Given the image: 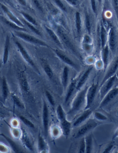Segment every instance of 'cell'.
<instances>
[{"label": "cell", "mask_w": 118, "mask_h": 153, "mask_svg": "<svg viewBox=\"0 0 118 153\" xmlns=\"http://www.w3.org/2000/svg\"><path fill=\"white\" fill-rule=\"evenodd\" d=\"M92 113V111L90 108L85 109V111L74 120V122L72 124V126L73 127H77L79 126L81 124L83 123L88 118H89Z\"/></svg>", "instance_id": "14"}, {"label": "cell", "mask_w": 118, "mask_h": 153, "mask_svg": "<svg viewBox=\"0 0 118 153\" xmlns=\"http://www.w3.org/2000/svg\"><path fill=\"white\" fill-rule=\"evenodd\" d=\"M57 33L59 35V36L61 38L62 42L65 44L66 46L69 49L70 51H71L73 54L76 55L77 57H79L78 52L76 50V48L72 44L71 41L69 39L67 35L64 32L63 29L60 27H58L57 30Z\"/></svg>", "instance_id": "2"}, {"label": "cell", "mask_w": 118, "mask_h": 153, "mask_svg": "<svg viewBox=\"0 0 118 153\" xmlns=\"http://www.w3.org/2000/svg\"><path fill=\"white\" fill-rule=\"evenodd\" d=\"M97 1L100 3H101L102 2V0H97Z\"/></svg>", "instance_id": "55"}, {"label": "cell", "mask_w": 118, "mask_h": 153, "mask_svg": "<svg viewBox=\"0 0 118 153\" xmlns=\"http://www.w3.org/2000/svg\"><path fill=\"white\" fill-rule=\"evenodd\" d=\"M116 76H117V78L118 79V70L117 71V72L116 73Z\"/></svg>", "instance_id": "54"}, {"label": "cell", "mask_w": 118, "mask_h": 153, "mask_svg": "<svg viewBox=\"0 0 118 153\" xmlns=\"http://www.w3.org/2000/svg\"><path fill=\"white\" fill-rule=\"evenodd\" d=\"M19 119L22 121L23 123L25 124L26 126L30 127V128H35V126L32 123V122H31V121L30 120H28V119L24 117V116H23V115H19Z\"/></svg>", "instance_id": "38"}, {"label": "cell", "mask_w": 118, "mask_h": 153, "mask_svg": "<svg viewBox=\"0 0 118 153\" xmlns=\"http://www.w3.org/2000/svg\"><path fill=\"white\" fill-rule=\"evenodd\" d=\"M15 44L17 45V47L19 49V52L21 53V55L23 58L25 59L26 62L27 63H28L29 65H30L32 68H34L36 71L37 72H39L38 69H37V67L36 65L34 64V62L32 60L30 56L27 53V51H26L24 48L23 47L21 43L19 42L16 41L15 42Z\"/></svg>", "instance_id": "12"}, {"label": "cell", "mask_w": 118, "mask_h": 153, "mask_svg": "<svg viewBox=\"0 0 118 153\" xmlns=\"http://www.w3.org/2000/svg\"><path fill=\"white\" fill-rule=\"evenodd\" d=\"M118 94V86L113 88L102 100L99 105V108H102L107 105L114 100Z\"/></svg>", "instance_id": "8"}, {"label": "cell", "mask_w": 118, "mask_h": 153, "mask_svg": "<svg viewBox=\"0 0 118 153\" xmlns=\"http://www.w3.org/2000/svg\"><path fill=\"white\" fill-rule=\"evenodd\" d=\"M92 39L90 37V35L89 34H85L83 39V44H86V45H92Z\"/></svg>", "instance_id": "42"}, {"label": "cell", "mask_w": 118, "mask_h": 153, "mask_svg": "<svg viewBox=\"0 0 118 153\" xmlns=\"http://www.w3.org/2000/svg\"><path fill=\"white\" fill-rule=\"evenodd\" d=\"M54 51L56 55L58 56L59 59L62 61V62L74 68L75 70L78 69L77 65H76L72 60L69 57H67L66 55L64 54V53L58 50H55Z\"/></svg>", "instance_id": "16"}, {"label": "cell", "mask_w": 118, "mask_h": 153, "mask_svg": "<svg viewBox=\"0 0 118 153\" xmlns=\"http://www.w3.org/2000/svg\"><path fill=\"white\" fill-rule=\"evenodd\" d=\"M102 49V60L104 71H105L107 68L108 65V61H109V52L110 51L108 43L106 46Z\"/></svg>", "instance_id": "19"}, {"label": "cell", "mask_w": 118, "mask_h": 153, "mask_svg": "<svg viewBox=\"0 0 118 153\" xmlns=\"http://www.w3.org/2000/svg\"><path fill=\"white\" fill-rule=\"evenodd\" d=\"M21 130L22 133H21L20 138H21L22 143L31 152H34V148H33L32 141L30 137H29L27 131L25 129V128L23 127H21Z\"/></svg>", "instance_id": "11"}, {"label": "cell", "mask_w": 118, "mask_h": 153, "mask_svg": "<svg viewBox=\"0 0 118 153\" xmlns=\"http://www.w3.org/2000/svg\"><path fill=\"white\" fill-rule=\"evenodd\" d=\"M93 69V66H90L89 67L87 68V70L83 73V74H82V76L80 77L79 79L78 80L77 83V85H76V90L77 91H79L83 88L84 84L87 81V79L89 77Z\"/></svg>", "instance_id": "13"}, {"label": "cell", "mask_w": 118, "mask_h": 153, "mask_svg": "<svg viewBox=\"0 0 118 153\" xmlns=\"http://www.w3.org/2000/svg\"><path fill=\"white\" fill-rule=\"evenodd\" d=\"M0 5H1V9H2L3 12L7 14L8 18H9L12 22L15 23L19 27H23V28L24 27V24L22 23L16 16H14V14L10 11V10H9V9L6 6H5V5L2 4H1Z\"/></svg>", "instance_id": "15"}, {"label": "cell", "mask_w": 118, "mask_h": 153, "mask_svg": "<svg viewBox=\"0 0 118 153\" xmlns=\"http://www.w3.org/2000/svg\"><path fill=\"white\" fill-rule=\"evenodd\" d=\"M108 35L107 31L103 24L102 23L100 27V36L102 49L104 48L108 43Z\"/></svg>", "instance_id": "20"}, {"label": "cell", "mask_w": 118, "mask_h": 153, "mask_svg": "<svg viewBox=\"0 0 118 153\" xmlns=\"http://www.w3.org/2000/svg\"><path fill=\"white\" fill-rule=\"evenodd\" d=\"M53 1H54L55 3L61 10L65 12L67 11L66 7L60 0H53Z\"/></svg>", "instance_id": "45"}, {"label": "cell", "mask_w": 118, "mask_h": 153, "mask_svg": "<svg viewBox=\"0 0 118 153\" xmlns=\"http://www.w3.org/2000/svg\"><path fill=\"white\" fill-rule=\"evenodd\" d=\"M22 21H23V24H25V25L26 26H27V27H28V28L30 29L31 30H32L33 32H34V33L37 34V35H39V36H42L41 32H40V31L38 30L37 28H35V27L33 26L34 25H33L32 24H31V23H29V22L26 21V20H24V19H23Z\"/></svg>", "instance_id": "36"}, {"label": "cell", "mask_w": 118, "mask_h": 153, "mask_svg": "<svg viewBox=\"0 0 118 153\" xmlns=\"http://www.w3.org/2000/svg\"><path fill=\"white\" fill-rule=\"evenodd\" d=\"M20 84L23 89L25 91H28L29 89V85L27 79L23 74H21L20 76Z\"/></svg>", "instance_id": "35"}, {"label": "cell", "mask_w": 118, "mask_h": 153, "mask_svg": "<svg viewBox=\"0 0 118 153\" xmlns=\"http://www.w3.org/2000/svg\"><path fill=\"white\" fill-rule=\"evenodd\" d=\"M113 6L115 12L116 18L118 21V0H112Z\"/></svg>", "instance_id": "48"}, {"label": "cell", "mask_w": 118, "mask_h": 153, "mask_svg": "<svg viewBox=\"0 0 118 153\" xmlns=\"http://www.w3.org/2000/svg\"><path fill=\"white\" fill-rule=\"evenodd\" d=\"M43 130L46 136L48 134L49 129V112L47 104L44 100L43 101Z\"/></svg>", "instance_id": "9"}, {"label": "cell", "mask_w": 118, "mask_h": 153, "mask_svg": "<svg viewBox=\"0 0 118 153\" xmlns=\"http://www.w3.org/2000/svg\"><path fill=\"white\" fill-rule=\"evenodd\" d=\"M61 133H62L61 127H59L56 126H54L51 128V136L53 138H57L60 136Z\"/></svg>", "instance_id": "31"}, {"label": "cell", "mask_w": 118, "mask_h": 153, "mask_svg": "<svg viewBox=\"0 0 118 153\" xmlns=\"http://www.w3.org/2000/svg\"><path fill=\"white\" fill-rule=\"evenodd\" d=\"M9 46H10V38L8 36H7L6 39L4 52H3V62L4 64H6L8 60Z\"/></svg>", "instance_id": "26"}, {"label": "cell", "mask_w": 118, "mask_h": 153, "mask_svg": "<svg viewBox=\"0 0 118 153\" xmlns=\"http://www.w3.org/2000/svg\"><path fill=\"white\" fill-rule=\"evenodd\" d=\"M108 45L109 47L110 51L112 53L115 52L117 46V37L116 33L113 27H111L109 30L108 39Z\"/></svg>", "instance_id": "10"}, {"label": "cell", "mask_w": 118, "mask_h": 153, "mask_svg": "<svg viewBox=\"0 0 118 153\" xmlns=\"http://www.w3.org/2000/svg\"><path fill=\"white\" fill-rule=\"evenodd\" d=\"M11 132L12 133L13 136L15 138H19L21 137L22 131H21V130H20L19 128L13 127L11 129Z\"/></svg>", "instance_id": "41"}, {"label": "cell", "mask_w": 118, "mask_h": 153, "mask_svg": "<svg viewBox=\"0 0 118 153\" xmlns=\"http://www.w3.org/2000/svg\"><path fill=\"white\" fill-rule=\"evenodd\" d=\"M3 19L4 22L8 26L11 27V28H13V29H15L16 30H18H18H19V31H27L24 28H23V27H19V26L17 25L16 24H15L13 22H12V21L11 22V21H8V20H7V19H5L4 18H3Z\"/></svg>", "instance_id": "33"}, {"label": "cell", "mask_w": 118, "mask_h": 153, "mask_svg": "<svg viewBox=\"0 0 118 153\" xmlns=\"http://www.w3.org/2000/svg\"><path fill=\"white\" fill-rule=\"evenodd\" d=\"M43 68L47 76L49 79H52L53 77V72L49 65L47 63H43Z\"/></svg>", "instance_id": "37"}, {"label": "cell", "mask_w": 118, "mask_h": 153, "mask_svg": "<svg viewBox=\"0 0 118 153\" xmlns=\"http://www.w3.org/2000/svg\"><path fill=\"white\" fill-rule=\"evenodd\" d=\"M118 137V128L116 131H115V133H114V135L113 137V139H115V138Z\"/></svg>", "instance_id": "53"}, {"label": "cell", "mask_w": 118, "mask_h": 153, "mask_svg": "<svg viewBox=\"0 0 118 153\" xmlns=\"http://www.w3.org/2000/svg\"><path fill=\"white\" fill-rule=\"evenodd\" d=\"M56 114L57 117L58 118L59 121H60L65 118H66V114L61 105H59L57 106L56 109Z\"/></svg>", "instance_id": "30"}, {"label": "cell", "mask_w": 118, "mask_h": 153, "mask_svg": "<svg viewBox=\"0 0 118 153\" xmlns=\"http://www.w3.org/2000/svg\"><path fill=\"white\" fill-rule=\"evenodd\" d=\"M33 1V3H34L35 6H36V7H37L38 10L40 11V12H42L43 10V7L41 6L40 3H39V1L38 0H32Z\"/></svg>", "instance_id": "49"}, {"label": "cell", "mask_w": 118, "mask_h": 153, "mask_svg": "<svg viewBox=\"0 0 118 153\" xmlns=\"http://www.w3.org/2000/svg\"><path fill=\"white\" fill-rule=\"evenodd\" d=\"M118 70V56L115 58L113 61L112 62L111 65L108 68V71L106 72L104 76L102 79L101 84L100 85V87H101L103 84L107 81L108 79L110 78L111 77L114 76L116 74L117 71Z\"/></svg>", "instance_id": "7"}, {"label": "cell", "mask_w": 118, "mask_h": 153, "mask_svg": "<svg viewBox=\"0 0 118 153\" xmlns=\"http://www.w3.org/2000/svg\"><path fill=\"white\" fill-rule=\"evenodd\" d=\"M75 26L76 31L78 36H80L82 30V20L80 13L77 12L75 13Z\"/></svg>", "instance_id": "25"}, {"label": "cell", "mask_w": 118, "mask_h": 153, "mask_svg": "<svg viewBox=\"0 0 118 153\" xmlns=\"http://www.w3.org/2000/svg\"><path fill=\"white\" fill-rule=\"evenodd\" d=\"M85 24L86 30L88 34L90 35L91 32V23L89 14L86 12L85 14Z\"/></svg>", "instance_id": "32"}, {"label": "cell", "mask_w": 118, "mask_h": 153, "mask_svg": "<svg viewBox=\"0 0 118 153\" xmlns=\"http://www.w3.org/2000/svg\"><path fill=\"white\" fill-rule=\"evenodd\" d=\"M10 113L7 109L0 107V119H5L10 116Z\"/></svg>", "instance_id": "39"}, {"label": "cell", "mask_w": 118, "mask_h": 153, "mask_svg": "<svg viewBox=\"0 0 118 153\" xmlns=\"http://www.w3.org/2000/svg\"><path fill=\"white\" fill-rule=\"evenodd\" d=\"M17 1L19 2V4L23 6H25L26 5V0H17Z\"/></svg>", "instance_id": "52"}, {"label": "cell", "mask_w": 118, "mask_h": 153, "mask_svg": "<svg viewBox=\"0 0 118 153\" xmlns=\"http://www.w3.org/2000/svg\"><path fill=\"white\" fill-rule=\"evenodd\" d=\"M0 135L3 137L7 141V142L10 144L11 148L13 150L15 153H24V152L23 151L22 149L19 147V146L17 145V143L13 141L12 139H11V138L3 134H1Z\"/></svg>", "instance_id": "22"}, {"label": "cell", "mask_w": 118, "mask_h": 153, "mask_svg": "<svg viewBox=\"0 0 118 153\" xmlns=\"http://www.w3.org/2000/svg\"><path fill=\"white\" fill-rule=\"evenodd\" d=\"M94 117L97 120L104 121L107 120V117L106 115H104L102 113L96 111L94 113Z\"/></svg>", "instance_id": "40"}, {"label": "cell", "mask_w": 118, "mask_h": 153, "mask_svg": "<svg viewBox=\"0 0 118 153\" xmlns=\"http://www.w3.org/2000/svg\"><path fill=\"white\" fill-rule=\"evenodd\" d=\"M11 96L12 97L13 100L14 102V105L20 108H25L24 104L23 103L19 97L17 96L14 93H11Z\"/></svg>", "instance_id": "29"}, {"label": "cell", "mask_w": 118, "mask_h": 153, "mask_svg": "<svg viewBox=\"0 0 118 153\" xmlns=\"http://www.w3.org/2000/svg\"><path fill=\"white\" fill-rule=\"evenodd\" d=\"M96 1L97 0H90V5L91 9L94 13H97V5H96Z\"/></svg>", "instance_id": "47"}, {"label": "cell", "mask_w": 118, "mask_h": 153, "mask_svg": "<svg viewBox=\"0 0 118 153\" xmlns=\"http://www.w3.org/2000/svg\"><path fill=\"white\" fill-rule=\"evenodd\" d=\"M21 14L22 16L25 18V20L26 21L29 22V23H31L33 25H35V26H37V21H36L34 18H32L31 15L28 14V13H26L25 12H21Z\"/></svg>", "instance_id": "34"}, {"label": "cell", "mask_w": 118, "mask_h": 153, "mask_svg": "<svg viewBox=\"0 0 118 153\" xmlns=\"http://www.w3.org/2000/svg\"><path fill=\"white\" fill-rule=\"evenodd\" d=\"M117 115H118V111H117Z\"/></svg>", "instance_id": "56"}, {"label": "cell", "mask_w": 118, "mask_h": 153, "mask_svg": "<svg viewBox=\"0 0 118 153\" xmlns=\"http://www.w3.org/2000/svg\"><path fill=\"white\" fill-rule=\"evenodd\" d=\"M69 73V70L68 67H65L63 69L62 75V84L63 88L65 90H66L68 87Z\"/></svg>", "instance_id": "24"}, {"label": "cell", "mask_w": 118, "mask_h": 153, "mask_svg": "<svg viewBox=\"0 0 118 153\" xmlns=\"http://www.w3.org/2000/svg\"><path fill=\"white\" fill-rule=\"evenodd\" d=\"M60 127L62 130V133L66 137H68L70 135L71 131L72 125L71 122L68 121L66 118L61 120L60 121Z\"/></svg>", "instance_id": "17"}, {"label": "cell", "mask_w": 118, "mask_h": 153, "mask_svg": "<svg viewBox=\"0 0 118 153\" xmlns=\"http://www.w3.org/2000/svg\"><path fill=\"white\" fill-rule=\"evenodd\" d=\"M14 33L17 36H18L19 38H21L26 42L31 43L32 44H36V45L49 47V46L47 45V43L44 42L43 41H41L36 37H34L33 36H31L29 34L21 32V31H18V30L15 31Z\"/></svg>", "instance_id": "4"}, {"label": "cell", "mask_w": 118, "mask_h": 153, "mask_svg": "<svg viewBox=\"0 0 118 153\" xmlns=\"http://www.w3.org/2000/svg\"><path fill=\"white\" fill-rule=\"evenodd\" d=\"M10 149L6 144L0 143V153H9Z\"/></svg>", "instance_id": "46"}, {"label": "cell", "mask_w": 118, "mask_h": 153, "mask_svg": "<svg viewBox=\"0 0 118 153\" xmlns=\"http://www.w3.org/2000/svg\"><path fill=\"white\" fill-rule=\"evenodd\" d=\"M116 79H117V76L115 74L114 76L108 79L107 81L103 84V85L101 87H100V89L99 90V95H100V99H101V100L103 99L108 91H110L113 88Z\"/></svg>", "instance_id": "6"}, {"label": "cell", "mask_w": 118, "mask_h": 153, "mask_svg": "<svg viewBox=\"0 0 118 153\" xmlns=\"http://www.w3.org/2000/svg\"><path fill=\"white\" fill-rule=\"evenodd\" d=\"M78 80L77 79H72L67 89H66V94L65 99V102L67 103L71 98L73 95L74 91L76 88V85L77 83Z\"/></svg>", "instance_id": "18"}, {"label": "cell", "mask_w": 118, "mask_h": 153, "mask_svg": "<svg viewBox=\"0 0 118 153\" xmlns=\"http://www.w3.org/2000/svg\"><path fill=\"white\" fill-rule=\"evenodd\" d=\"M89 87L86 86L84 88L80 90L74 97L71 103L70 110L67 113L68 115L76 114L86 105V96Z\"/></svg>", "instance_id": "1"}, {"label": "cell", "mask_w": 118, "mask_h": 153, "mask_svg": "<svg viewBox=\"0 0 118 153\" xmlns=\"http://www.w3.org/2000/svg\"><path fill=\"white\" fill-rule=\"evenodd\" d=\"M98 126V124L93 120H90L85 124L80 127L75 136V138H78L84 136L86 134Z\"/></svg>", "instance_id": "5"}, {"label": "cell", "mask_w": 118, "mask_h": 153, "mask_svg": "<svg viewBox=\"0 0 118 153\" xmlns=\"http://www.w3.org/2000/svg\"><path fill=\"white\" fill-rule=\"evenodd\" d=\"M98 86L99 85L98 84L93 83L88 88L86 93L85 109L89 108L92 105L95 98Z\"/></svg>", "instance_id": "3"}, {"label": "cell", "mask_w": 118, "mask_h": 153, "mask_svg": "<svg viewBox=\"0 0 118 153\" xmlns=\"http://www.w3.org/2000/svg\"><path fill=\"white\" fill-rule=\"evenodd\" d=\"M85 150H86V145H85V138L84 137L81 139L80 141L78 153H85Z\"/></svg>", "instance_id": "43"}, {"label": "cell", "mask_w": 118, "mask_h": 153, "mask_svg": "<svg viewBox=\"0 0 118 153\" xmlns=\"http://www.w3.org/2000/svg\"><path fill=\"white\" fill-rule=\"evenodd\" d=\"M1 92H2V99L4 101H6L8 97L9 94V90L6 79L3 78L1 83Z\"/></svg>", "instance_id": "23"}, {"label": "cell", "mask_w": 118, "mask_h": 153, "mask_svg": "<svg viewBox=\"0 0 118 153\" xmlns=\"http://www.w3.org/2000/svg\"><path fill=\"white\" fill-rule=\"evenodd\" d=\"M114 145L113 144H111L110 145H108V147L107 148L105 149V150H104L103 153H109L110 152V151H111L112 149L113 148Z\"/></svg>", "instance_id": "51"}, {"label": "cell", "mask_w": 118, "mask_h": 153, "mask_svg": "<svg viewBox=\"0 0 118 153\" xmlns=\"http://www.w3.org/2000/svg\"><path fill=\"white\" fill-rule=\"evenodd\" d=\"M37 148L40 153H47L48 151L47 143L40 133L38 134Z\"/></svg>", "instance_id": "21"}, {"label": "cell", "mask_w": 118, "mask_h": 153, "mask_svg": "<svg viewBox=\"0 0 118 153\" xmlns=\"http://www.w3.org/2000/svg\"><path fill=\"white\" fill-rule=\"evenodd\" d=\"M85 138V145H86V150L85 153H90L92 152V147H93V138L91 134H89L86 136Z\"/></svg>", "instance_id": "27"}, {"label": "cell", "mask_w": 118, "mask_h": 153, "mask_svg": "<svg viewBox=\"0 0 118 153\" xmlns=\"http://www.w3.org/2000/svg\"><path fill=\"white\" fill-rule=\"evenodd\" d=\"M45 95L47 97V100H48L49 102L50 103V105L52 106L55 105V101L53 96L51 94V93H49V91H46Z\"/></svg>", "instance_id": "44"}, {"label": "cell", "mask_w": 118, "mask_h": 153, "mask_svg": "<svg viewBox=\"0 0 118 153\" xmlns=\"http://www.w3.org/2000/svg\"><path fill=\"white\" fill-rule=\"evenodd\" d=\"M65 1L72 6H77L78 4V0H65Z\"/></svg>", "instance_id": "50"}, {"label": "cell", "mask_w": 118, "mask_h": 153, "mask_svg": "<svg viewBox=\"0 0 118 153\" xmlns=\"http://www.w3.org/2000/svg\"><path fill=\"white\" fill-rule=\"evenodd\" d=\"M45 29H46V31L48 32L49 35L50 36V37L52 38V40L54 41V42L57 45H58L59 47H62L61 42H60L58 37H57V36H56V34L55 33V32H54L51 29H49L48 27H45Z\"/></svg>", "instance_id": "28"}]
</instances>
